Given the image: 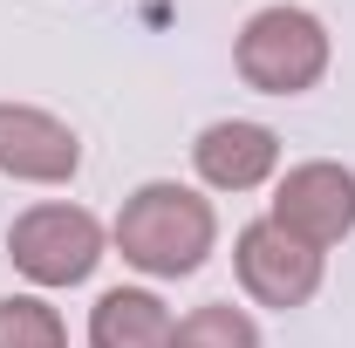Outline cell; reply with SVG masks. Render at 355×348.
<instances>
[{
	"instance_id": "obj_1",
	"label": "cell",
	"mask_w": 355,
	"mask_h": 348,
	"mask_svg": "<svg viewBox=\"0 0 355 348\" xmlns=\"http://www.w3.org/2000/svg\"><path fill=\"white\" fill-rule=\"evenodd\" d=\"M110 239H116L123 266L150 273V280H184V273H198V266L212 260V246H219V212H212V198H198L191 184L157 177V184H137L130 198H123Z\"/></svg>"
},
{
	"instance_id": "obj_2",
	"label": "cell",
	"mask_w": 355,
	"mask_h": 348,
	"mask_svg": "<svg viewBox=\"0 0 355 348\" xmlns=\"http://www.w3.org/2000/svg\"><path fill=\"white\" fill-rule=\"evenodd\" d=\"M328 55H335V42H328L321 14H308V7H260L239 28V42H232V69L260 96H308L328 76Z\"/></svg>"
},
{
	"instance_id": "obj_3",
	"label": "cell",
	"mask_w": 355,
	"mask_h": 348,
	"mask_svg": "<svg viewBox=\"0 0 355 348\" xmlns=\"http://www.w3.org/2000/svg\"><path fill=\"white\" fill-rule=\"evenodd\" d=\"M103 239L110 232L96 225V212L48 198V205H28L7 225V260L21 266L35 287H83L103 266Z\"/></svg>"
},
{
	"instance_id": "obj_4",
	"label": "cell",
	"mask_w": 355,
	"mask_h": 348,
	"mask_svg": "<svg viewBox=\"0 0 355 348\" xmlns=\"http://www.w3.org/2000/svg\"><path fill=\"white\" fill-rule=\"evenodd\" d=\"M232 273H239V287L260 307H273V314L308 307L314 294H321V253H314L308 239H294L287 225H273V218L239 225V239H232Z\"/></svg>"
},
{
	"instance_id": "obj_5",
	"label": "cell",
	"mask_w": 355,
	"mask_h": 348,
	"mask_svg": "<svg viewBox=\"0 0 355 348\" xmlns=\"http://www.w3.org/2000/svg\"><path fill=\"white\" fill-rule=\"evenodd\" d=\"M273 225H287L294 239H308L314 253L342 246L355 232V171L335 157H308V164H287L273 184Z\"/></svg>"
},
{
	"instance_id": "obj_6",
	"label": "cell",
	"mask_w": 355,
	"mask_h": 348,
	"mask_svg": "<svg viewBox=\"0 0 355 348\" xmlns=\"http://www.w3.org/2000/svg\"><path fill=\"white\" fill-rule=\"evenodd\" d=\"M83 171V137L35 103H0V177L14 184H69Z\"/></svg>"
},
{
	"instance_id": "obj_7",
	"label": "cell",
	"mask_w": 355,
	"mask_h": 348,
	"mask_svg": "<svg viewBox=\"0 0 355 348\" xmlns=\"http://www.w3.org/2000/svg\"><path fill=\"white\" fill-rule=\"evenodd\" d=\"M191 164L212 191H260L266 177L280 171V137L266 123H246V116H225V123H205L198 143H191Z\"/></svg>"
},
{
	"instance_id": "obj_8",
	"label": "cell",
	"mask_w": 355,
	"mask_h": 348,
	"mask_svg": "<svg viewBox=\"0 0 355 348\" xmlns=\"http://www.w3.org/2000/svg\"><path fill=\"white\" fill-rule=\"evenodd\" d=\"M178 314L150 287H110L89 307V348H171Z\"/></svg>"
},
{
	"instance_id": "obj_9",
	"label": "cell",
	"mask_w": 355,
	"mask_h": 348,
	"mask_svg": "<svg viewBox=\"0 0 355 348\" xmlns=\"http://www.w3.org/2000/svg\"><path fill=\"white\" fill-rule=\"evenodd\" d=\"M171 348H260V328H253L246 307L205 301V307H191V314L171 328Z\"/></svg>"
},
{
	"instance_id": "obj_10",
	"label": "cell",
	"mask_w": 355,
	"mask_h": 348,
	"mask_svg": "<svg viewBox=\"0 0 355 348\" xmlns=\"http://www.w3.org/2000/svg\"><path fill=\"white\" fill-rule=\"evenodd\" d=\"M0 348H69V321L42 294H7L0 301Z\"/></svg>"
}]
</instances>
